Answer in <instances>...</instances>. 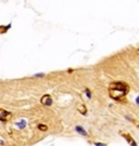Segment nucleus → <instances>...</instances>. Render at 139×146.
Listing matches in <instances>:
<instances>
[{
  "label": "nucleus",
  "instance_id": "nucleus-1",
  "mask_svg": "<svg viewBox=\"0 0 139 146\" xmlns=\"http://www.w3.org/2000/svg\"><path fill=\"white\" fill-rule=\"evenodd\" d=\"M128 91H129V86L126 82H122V81L112 82L110 84V89H109L110 96L115 101L124 100Z\"/></svg>",
  "mask_w": 139,
  "mask_h": 146
},
{
  "label": "nucleus",
  "instance_id": "nucleus-2",
  "mask_svg": "<svg viewBox=\"0 0 139 146\" xmlns=\"http://www.w3.org/2000/svg\"><path fill=\"white\" fill-rule=\"evenodd\" d=\"M40 102H41V104L46 105V106H50V105H52V99H51L50 94H46V95H43V96L41 98Z\"/></svg>",
  "mask_w": 139,
  "mask_h": 146
},
{
  "label": "nucleus",
  "instance_id": "nucleus-3",
  "mask_svg": "<svg viewBox=\"0 0 139 146\" xmlns=\"http://www.w3.org/2000/svg\"><path fill=\"white\" fill-rule=\"evenodd\" d=\"M121 134H122V135H123V137L125 138V140L128 142V144H129V145H131V146H137V144H136L135 140H134V138L131 137L128 133H121Z\"/></svg>",
  "mask_w": 139,
  "mask_h": 146
},
{
  "label": "nucleus",
  "instance_id": "nucleus-4",
  "mask_svg": "<svg viewBox=\"0 0 139 146\" xmlns=\"http://www.w3.org/2000/svg\"><path fill=\"white\" fill-rule=\"evenodd\" d=\"M75 130H76V132H78L80 135L86 136V137H88V136H89V135H88V133H87L86 131L84 130V128H83V127H80V126H76V127H75Z\"/></svg>",
  "mask_w": 139,
  "mask_h": 146
},
{
  "label": "nucleus",
  "instance_id": "nucleus-5",
  "mask_svg": "<svg viewBox=\"0 0 139 146\" xmlns=\"http://www.w3.org/2000/svg\"><path fill=\"white\" fill-rule=\"evenodd\" d=\"M78 112L82 114V115H86L87 114V107L84 105V104H80L78 106Z\"/></svg>",
  "mask_w": 139,
  "mask_h": 146
},
{
  "label": "nucleus",
  "instance_id": "nucleus-6",
  "mask_svg": "<svg viewBox=\"0 0 139 146\" xmlns=\"http://www.w3.org/2000/svg\"><path fill=\"white\" fill-rule=\"evenodd\" d=\"M16 127H18L19 129H24V128L26 127V121H25V120H22V121L18 122V123H16Z\"/></svg>",
  "mask_w": 139,
  "mask_h": 146
},
{
  "label": "nucleus",
  "instance_id": "nucleus-7",
  "mask_svg": "<svg viewBox=\"0 0 139 146\" xmlns=\"http://www.w3.org/2000/svg\"><path fill=\"white\" fill-rule=\"evenodd\" d=\"M10 28V25L9 26H2V25H0V34H5L7 31Z\"/></svg>",
  "mask_w": 139,
  "mask_h": 146
},
{
  "label": "nucleus",
  "instance_id": "nucleus-8",
  "mask_svg": "<svg viewBox=\"0 0 139 146\" xmlns=\"http://www.w3.org/2000/svg\"><path fill=\"white\" fill-rule=\"evenodd\" d=\"M37 128L40 130V131H47L48 130V127L46 125H42V123H39V125L37 126Z\"/></svg>",
  "mask_w": 139,
  "mask_h": 146
},
{
  "label": "nucleus",
  "instance_id": "nucleus-9",
  "mask_svg": "<svg viewBox=\"0 0 139 146\" xmlns=\"http://www.w3.org/2000/svg\"><path fill=\"white\" fill-rule=\"evenodd\" d=\"M129 120H130L131 122H133L134 125H135V126H136V127L139 129V121H138V120H136V119H129Z\"/></svg>",
  "mask_w": 139,
  "mask_h": 146
},
{
  "label": "nucleus",
  "instance_id": "nucleus-10",
  "mask_svg": "<svg viewBox=\"0 0 139 146\" xmlns=\"http://www.w3.org/2000/svg\"><path fill=\"white\" fill-rule=\"evenodd\" d=\"M94 146H107V144L104 143H100V142H96V143H93Z\"/></svg>",
  "mask_w": 139,
  "mask_h": 146
},
{
  "label": "nucleus",
  "instance_id": "nucleus-11",
  "mask_svg": "<svg viewBox=\"0 0 139 146\" xmlns=\"http://www.w3.org/2000/svg\"><path fill=\"white\" fill-rule=\"evenodd\" d=\"M3 115H4V116H10L11 114H10V113H8V112H4V113H3ZM0 119L3 120V121H5V119L3 118V117H0Z\"/></svg>",
  "mask_w": 139,
  "mask_h": 146
},
{
  "label": "nucleus",
  "instance_id": "nucleus-12",
  "mask_svg": "<svg viewBox=\"0 0 139 146\" xmlns=\"http://www.w3.org/2000/svg\"><path fill=\"white\" fill-rule=\"evenodd\" d=\"M86 94L88 95V98H91V94H90V92H89V90H88V89L86 90Z\"/></svg>",
  "mask_w": 139,
  "mask_h": 146
},
{
  "label": "nucleus",
  "instance_id": "nucleus-13",
  "mask_svg": "<svg viewBox=\"0 0 139 146\" xmlns=\"http://www.w3.org/2000/svg\"><path fill=\"white\" fill-rule=\"evenodd\" d=\"M137 54H139V49H138V50H137Z\"/></svg>",
  "mask_w": 139,
  "mask_h": 146
}]
</instances>
